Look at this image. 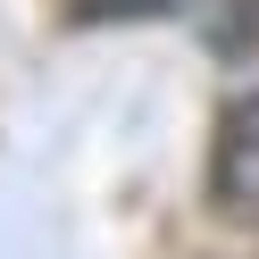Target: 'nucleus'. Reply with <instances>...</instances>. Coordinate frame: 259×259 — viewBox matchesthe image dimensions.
<instances>
[{"mask_svg":"<svg viewBox=\"0 0 259 259\" xmlns=\"http://www.w3.org/2000/svg\"><path fill=\"white\" fill-rule=\"evenodd\" d=\"M201 201H209V218H226V226H259V92H234V101L218 109Z\"/></svg>","mask_w":259,"mask_h":259,"instance_id":"nucleus-1","label":"nucleus"}]
</instances>
